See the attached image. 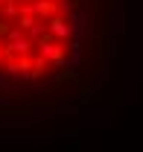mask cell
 Returning a JSON list of instances; mask_svg holds the SVG:
<instances>
[{
    "label": "cell",
    "instance_id": "cell-1",
    "mask_svg": "<svg viewBox=\"0 0 143 152\" xmlns=\"http://www.w3.org/2000/svg\"><path fill=\"white\" fill-rule=\"evenodd\" d=\"M96 94H99L96 88H85V91H82V102H93V99H96Z\"/></svg>",
    "mask_w": 143,
    "mask_h": 152
},
{
    "label": "cell",
    "instance_id": "cell-2",
    "mask_svg": "<svg viewBox=\"0 0 143 152\" xmlns=\"http://www.w3.org/2000/svg\"><path fill=\"white\" fill-rule=\"evenodd\" d=\"M6 85H9V76H6L3 70H0V88H6Z\"/></svg>",
    "mask_w": 143,
    "mask_h": 152
},
{
    "label": "cell",
    "instance_id": "cell-3",
    "mask_svg": "<svg viewBox=\"0 0 143 152\" xmlns=\"http://www.w3.org/2000/svg\"><path fill=\"white\" fill-rule=\"evenodd\" d=\"M9 105H12V102H9L6 96H0V108H9Z\"/></svg>",
    "mask_w": 143,
    "mask_h": 152
},
{
    "label": "cell",
    "instance_id": "cell-4",
    "mask_svg": "<svg viewBox=\"0 0 143 152\" xmlns=\"http://www.w3.org/2000/svg\"><path fill=\"white\" fill-rule=\"evenodd\" d=\"M3 64H6V56H3V47H0V70H3Z\"/></svg>",
    "mask_w": 143,
    "mask_h": 152
}]
</instances>
